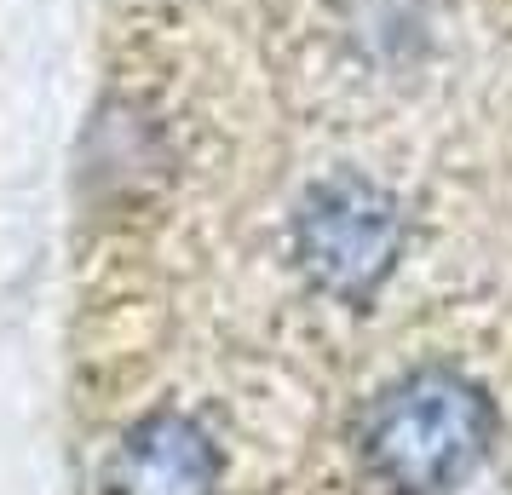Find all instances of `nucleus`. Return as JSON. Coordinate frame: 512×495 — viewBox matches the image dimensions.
<instances>
[{
    "label": "nucleus",
    "instance_id": "f257e3e1",
    "mask_svg": "<svg viewBox=\"0 0 512 495\" xmlns=\"http://www.w3.org/2000/svg\"><path fill=\"white\" fill-rule=\"evenodd\" d=\"M489 432H495V415L484 392L443 369H426L374 403L363 426V455L392 490L432 495L449 490L484 455Z\"/></svg>",
    "mask_w": 512,
    "mask_h": 495
},
{
    "label": "nucleus",
    "instance_id": "f03ea898",
    "mask_svg": "<svg viewBox=\"0 0 512 495\" xmlns=\"http://www.w3.org/2000/svg\"><path fill=\"white\" fill-rule=\"evenodd\" d=\"M397 208L363 179H334L300 213V260L328 294L369 288L397 254Z\"/></svg>",
    "mask_w": 512,
    "mask_h": 495
},
{
    "label": "nucleus",
    "instance_id": "7ed1b4c3",
    "mask_svg": "<svg viewBox=\"0 0 512 495\" xmlns=\"http://www.w3.org/2000/svg\"><path fill=\"white\" fill-rule=\"evenodd\" d=\"M213 484H219V455L179 415H150L144 426H133V438L104 472L110 495H213Z\"/></svg>",
    "mask_w": 512,
    "mask_h": 495
}]
</instances>
